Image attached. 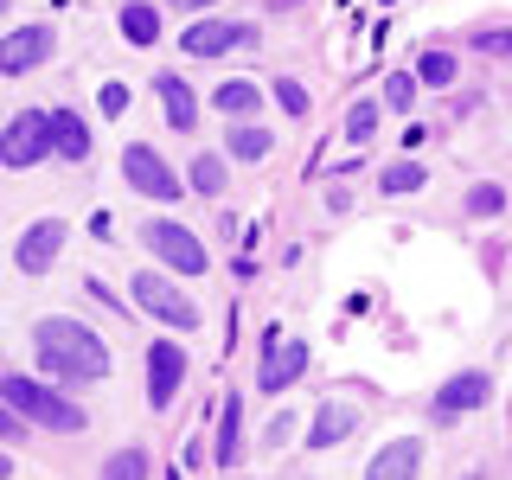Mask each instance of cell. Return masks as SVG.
Wrapping results in <instances>:
<instances>
[{
    "label": "cell",
    "mask_w": 512,
    "mask_h": 480,
    "mask_svg": "<svg viewBox=\"0 0 512 480\" xmlns=\"http://www.w3.org/2000/svg\"><path fill=\"white\" fill-rule=\"evenodd\" d=\"M32 352H39V365H45L58 384H96V378H109V346H103V333H90L84 320H71V314L39 320V327H32Z\"/></svg>",
    "instance_id": "6da1fadb"
},
{
    "label": "cell",
    "mask_w": 512,
    "mask_h": 480,
    "mask_svg": "<svg viewBox=\"0 0 512 480\" xmlns=\"http://www.w3.org/2000/svg\"><path fill=\"white\" fill-rule=\"evenodd\" d=\"M0 397L39 429H58V436H77V429H84V410H77L64 391H45L39 378H0Z\"/></svg>",
    "instance_id": "7a4b0ae2"
},
{
    "label": "cell",
    "mask_w": 512,
    "mask_h": 480,
    "mask_svg": "<svg viewBox=\"0 0 512 480\" xmlns=\"http://www.w3.org/2000/svg\"><path fill=\"white\" fill-rule=\"evenodd\" d=\"M128 295H135V308L160 320V327H173V333H192L199 327V308L186 301V288L180 282H167V276H154V269H141L135 282H128Z\"/></svg>",
    "instance_id": "3957f363"
},
{
    "label": "cell",
    "mask_w": 512,
    "mask_h": 480,
    "mask_svg": "<svg viewBox=\"0 0 512 480\" xmlns=\"http://www.w3.org/2000/svg\"><path fill=\"white\" fill-rule=\"evenodd\" d=\"M141 244H148V256H154V263H167L173 276H205V263H212V256H205V244L186 231L180 218H148Z\"/></svg>",
    "instance_id": "277c9868"
},
{
    "label": "cell",
    "mask_w": 512,
    "mask_h": 480,
    "mask_svg": "<svg viewBox=\"0 0 512 480\" xmlns=\"http://www.w3.org/2000/svg\"><path fill=\"white\" fill-rule=\"evenodd\" d=\"M52 154V116L45 109H20L7 128H0V167H39V160Z\"/></svg>",
    "instance_id": "5b68a950"
},
{
    "label": "cell",
    "mask_w": 512,
    "mask_h": 480,
    "mask_svg": "<svg viewBox=\"0 0 512 480\" xmlns=\"http://www.w3.org/2000/svg\"><path fill=\"white\" fill-rule=\"evenodd\" d=\"M301 372H308V340H288L282 327H269L263 333V365H256V391H288Z\"/></svg>",
    "instance_id": "8992f818"
},
{
    "label": "cell",
    "mask_w": 512,
    "mask_h": 480,
    "mask_svg": "<svg viewBox=\"0 0 512 480\" xmlns=\"http://www.w3.org/2000/svg\"><path fill=\"white\" fill-rule=\"evenodd\" d=\"M122 180L135 186L141 199H160V205H167V199H180V186H186V180H173V167H167V160H160V154L148 148V141H135V148L122 154Z\"/></svg>",
    "instance_id": "52a82bcc"
},
{
    "label": "cell",
    "mask_w": 512,
    "mask_h": 480,
    "mask_svg": "<svg viewBox=\"0 0 512 480\" xmlns=\"http://www.w3.org/2000/svg\"><path fill=\"white\" fill-rule=\"evenodd\" d=\"M186 52L192 58H224V52H250L256 45V26L250 20H212V13H205L199 26H186Z\"/></svg>",
    "instance_id": "ba28073f"
},
{
    "label": "cell",
    "mask_w": 512,
    "mask_h": 480,
    "mask_svg": "<svg viewBox=\"0 0 512 480\" xmlns=\"http://www.w3.org/2000/svg\"><path fill=\"white\" fill-rule=\"evenodd\" d=\"M52 26H13L7 39H0V77H26V71H39L45 58H52Z\"/></svg>",
    "instance_id": "9c48e42d"
},
{
    "label": "cell",
    "mask_w": 512,
    "mask_h": 480,
    "mask_svg": "<svg viewBox=\"0 0 512 480\" xmlns=\"http://www.w3.org/2000/svg\"><path fill=\"white\" fill-rule=\"evenodd\" d=\"M58 250H64V224H58V218H39V224H26V231H20L13 263H20L26 276H45V269L58 263Z\"/></svg>",
    "instance_id": "30bf717a"
},
{
    "label": "cell",
    "mask_w": 512,
    "mask_h": 480,
    "mask_svg": "<svg viewBox=\"0 0 512 480\" xmlns=\"http://www.w3.org/2000/svg\"><path fill=\"white\" fill-rule=\"evenodd\" d=\"M180 378H186V352L173 346V340H154L148 346V404L167 410L173 391H180Z\"/></svg>",
    "instance_id": "8fae6325"
},
{
    "label": "cell",
    "mask_w": 512,
    "mask_h": 480,
    "mask_svg": "<svg viewBox=\"0 0 512 480\" xmlns=\"http://www.w3.org/2000/svg\"><path fill=\"white\" fill-rule=\"evenodd\" d=\"M416 474H423V436L384 442L372 455V468H365V480H416Z\"/></svg>",
    "instance_id": "7c38bea8"
},
{
    "label": "cell",
    "mask_w": 512,
    "mask_h": 480,
    "mask_svg": "<svg viewBox=\"0 0 512 480\" xmlns=\"http://www.w3.org/2000/svg\"><path fill=\"white\" fill-rule=\"evenodd\" d=\"M154 96H160V109H167V128H180V135H192V128H199V96L186 90V77L160 71V77H154Z\"/></svg>",
    "instance_id": "4fadbf2b"
},
{
    "label": "cell",
    "mask_w": 512,
    "mask_h": 480,
    "mask_svg": "<svg viewBox=\"0 0 512 480\" xmlns=\"http://www.w3.org/2000/svg\"><path fill=\"white\" fill-rule=\"evenodd\" d=\"M487 397H493V378H487V372H455V378H448L442 391H436V410H442V416H455V410H480Z\"/></svg>",
    "instance_id": "5bb4252c"
},
{
    "label": "cell",
    "mask_w": 512,
    "mask_h": 480,
    "mask_svg": "<svg viewBox=\"0 0 512 480\" xmlns=\"http://www.w3.org/2000/svg\"><path fill=\"white\" fill-rule=\"evenodd\" d=\"M352 429H359V410L352 404H320L314 423H308V448H340Z\"/></svg>",
    "instance_id": "9a60e30c"
},
{
    "label": "cell",
    "mask_w": 512,
    "mask_h": 480,
    "mask_svg": "<svg viewBox=\"0 0 512 480\" xmlns=\"http://www.w3.org/2000/svg\"><path fill=\"white\" fill-rule=\"evenodd\" d=\"M212 455L224 461V468L244 461V397H224V404H218V442H212Z\"/></svg>",
    "instance_id": "2e32d148"
},
{
    "label": "cell",
    "mask_w": 512,
    "mask_h": 480,
    "mask_svg": "<svg viewBox=\"0 0 512 480\" xmlns=\"http://www.w3.org/2000/svg\"><path fill=\"white\" fill-rule=\"evenodd\" d=\"M52 154H64V160H84L90 154V128H84L77 109H52Z\"/></svg>",
    "instance_id": "e0dca14e"
},
{
    "label": "cell",
    "mask_w": 512,
    "mask_h": 480,
    "mask_svg": "<svg viewBox=\"0 0 512 480\" xmlns=\"http://www.w3.org/2000/svg\"><path fill=\"white\" fill-rule=\"evenodd\" d=\"M212 109H218V116H231V122H244V116H256V109H263V90H256L250 77H231V84H218Z\"/></svg>",
    "instance_id": "ac0fdd59"
},
{
    "label": "cell",
    "mask_w": 512,
    "mask_h": 480,
    "mask_svg": "<svg viewBox=\"0 0 512 480\" xmlns=\"http://www.w3.org/2000/svg\"><path fill=\"white\" fill-rule=\"evenodd\" d=\"M186 180H192V192H199V199H218L224 186V154H192V167H186Z\"/></svg>",
    "instance_id": "d6986e66"
},
{
    "label": "cell",
    "mask_w": 512,
    "mask_h": 480,
    "mask_svg": "<svg viewBox=\"0 0 512 480\" xmlns=\"http://www.w3.org/2000/svg\"><path fill=\"white\" fill-rule=\"evenodd\" d=\"M122 39L128 45H154L160 39V13L141 7V0H128V7H122Z\"/></svg>",
    "instance_id": "ffe728a7"
},
{
    "label": "cell",
    "mask_w": 512,
    "mask_h": 480,
    "mask_svg": "<svg viewBox=\"0 0 512 480\" xmlns=\"http://www.w3.org/2000/svg\"><path fill=\"white\" fill-rule=\"evenodd\" d=\"M269 148H276V135H269L263 122H237V128H231V154H237V160H263Z\"/></svg>",
    "instance_id": "44dd1931"
},
{
    "label": "cell",
    "mask_w": 512,
    "mask_h": 480,
    "mask_svg": "<svg viewBox=\"0 0 512 480\" xmlns=\"http://www.w3.org/2000/svg\"><path fill=\"white\" fill-rule=\"evenodd\" d=\"M378 109L384 103H372V96H359V103L346 109V141H352V148H365V141L378 135Z\"/></svg>",
    "instance_id": "7402d4cb"
},
{
    "label": "cell",
    "mask_w": 512,
    "mask_h": 480,
    "mask_svg": "<svg viewBox=\"0 0 512 480\" xmlns=\"http://www.w3.org/2000/svg\"><path fill=\"white\" fill-rule=\"evenodd\" d=\"M96 480H148V455H141V448H116Z\"/></svg>",
    "instance_id": "603a6c76"
},
{
    "label": "cell",
    "mask_w": 512,
    "mask_h": 480,
    "mask_svg": "<svg viewBox=\"0 0 512 480\" xmlns=\"http://www.w3.org/2000/svg\"><path fill=\"white\" fill-rule=\"evenodd\" d=\"M416 84L448 90V84H455V58H448V52H423V58H416Z\"/></svg>",
    "instance_id": "cb8c5ba5"
},
{
    "label": "cell",
    "mask_w": 512,
    "mask_h": 480,
    "mask_svg": "<svg viewBox=\"0 0 512 480\" xmlns=\"http://www.w3.org/2000/svg\"><path fill=\"white\" fill-rule=\"evenodd\" d=\"M423 180H429V173L416 167V160H397V167H384V180H378V186H384V192H416Z\"/></svg>",
    "instance_id": "d4e9b609"
},
{
    "label": "cell",
    "mask_w": 512,
    "mask_h": 480,
    "mask_svg": "<svg viewBox=\"0 0 512 480\" xmlns=\"http://www.w3.org/2000/svg\"><path fill=\"white\" fill-rule=\"evenodd\" d=\"M410 103H416V77L410 71L384 77V109H404V116H410Z\"/></svg>",
    "instance_id": "484cf974"
},
{
    "label": "cell",
    "mask_w": 512,
    "mask_h": 480,
    "mask_svg": "<svg viewBox=\"0 0 512 480\" xmlns=\"http://www.w3.org/2000/svg\"><path fill=\"white\" fill-rule=\"evenodd\" d=\"M500 205H506V186H493V180L468 192V218H493V212H500Z\"/></svg>",
    "instance_id": "4316f807"
},
{
    "label": "cell",
    "mask_w": 512,
    "mask_h": 480,
    "mask_svg": "<svg viewBox=\"0 0 512 480\" xmlns=\"http://www.w3.org/2000/svg\"><path fill=\"white\" fill-rule=\"evenodd\" d=\"M276 103L288 116H308V90H301V77H276Z\"/></svg>",
    "instance_id": "83f0119b"
},
{
    "label": "cell",
    "mask_w": 512,
    "mask_h": 480,
    "mask_svg": "<svg viewBox=\"0 0 512 480\" xmlns=\"http://www.w3.org/2000/svg\"><path fill=\"white\" fill-rule=\"evenodd\" d=\"M13 436H26V416L7 404V397H0V442H13Z\"/></svg>",
    "instance_id": "f1b7e54d"
},
{
    "label": "cell",
    "mask_w": 512,
    "mask_h": 480,
    "mask_svg": "<svg viewBox=\"0 0 512 480\" xmlns=\"http://www.w3.org/2000/svg\"><path fill=\"white\" fill-rule=\"evenodd\" d=\"M96 103H103V116H122V109H128V90L122 84H103V90H96Z\"/></svg>",
    "instance_id": "f546056e"
},
{
    "label": "cell",
    "mask_w": 512,
    "mask_h": 480,
    "mask_svg": "<svg viewBox=\"0 0 512 480\" xmlns=\"http://www.w3.org/2000/svg\"><path fill=\"white\" fill-rule=\"evenodd\" d=\"M474 45H480V52H512V26H500V32H474Z\"/></svg>",
    "instance_id": "4dcf8cb0"
},
{
    "label": "cell",
    "mask_w": 512,
    "mask_h": 480,
    "mask_svg": "<svg viewBox=\"0 0 512 480\" xmlns=\"http://www.w3.org/2000/svg\"><path fill=\"white\" fill-rule=\"evenodd\" d=\"M173 7H186V13H199V20H205V13H212L218 0H173Z\"/></svg>",
    "instance_id": "1f68e13d"
},
{
    "label": "cell",
    "mask_w": 512,
    "mask_h": 480,
    "mask_svg": "<svg viewBox=\"0 0 512 480\" xmlns=\"http://www.w3.org/2000/svg\"><path fill=\"white\" fill-rule=\"evenodd\" d=\"M13 474V461H7V448H0V480H7Z\"/></svg>",
    "instance_id": "d6a6232c"
},
{
    "label": "cell",
    "mask_w": 512,
    "mask_h": 480,
    "mask_svg": "<svg viewBox=\"0 0 512 480\" xmlns=\"http://www.w3.org/2000/svg\"><path fill=\"white\" fill-rule=\"evenodd\" d=\"M7 7H13V0H0V13H7Z\"/></svg>",
    "instance_id": "836d02e7"
}]
</instances>
